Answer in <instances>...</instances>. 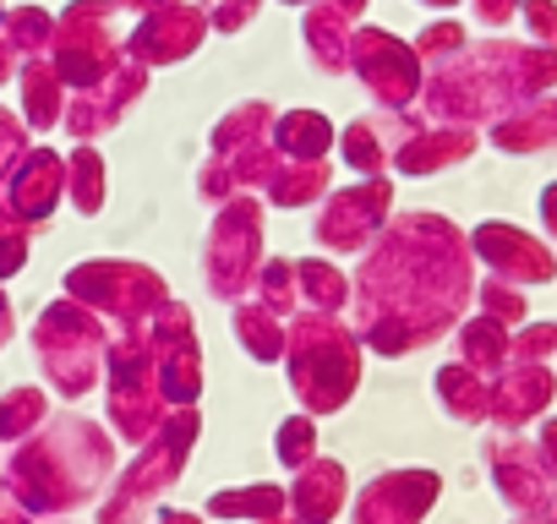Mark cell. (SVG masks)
Returning a JSON list of instances; mask_svg holds the SVG:
<instances>
[{"mask_svg":"<svg viewBox=\"0 0 557 524\" xmlns=\"http://www.w3.org/2000/svg\"><path fill=\"white\" fill-rule=\"evenodd\" d=\"M470 301V246L437 213L388 219L361 251L350 285V328L377 355H410L454 328Z\"/></svg>","mask_w":557,"mask_h":524,"instance_id":"obj_1","label":"cell"},{"mask_svg":"<svg viewBox=\"0 0 557 524\" xmlns=\"http://www.w3.org/2000/svg\"><path fill=\"white\" fill-rule=\"evenodd\" d=\"M115 481V437L88 415H50L7 459V491L34 513L55 519L83 508Z\"/></svg>","mask_w":557,"mask_h":524,"instance_id":"obj_2","label":"cell"},{"mask_svg":"<svg viewBox=\"0 0 557 524\" xmlns=\"http://www.w3.org/2000/svg\"><path fill=\"white\" fill-rule=\"evenodd\" d=\"M557 77V61L541 50H513V45H486L481 55H459L454 66L432 72L421 83V104L432 121L443 126H470L481 115H492L508 93H530L541 83Z\"/></svg>","mask_w":557,"mask_h":524,"instance_id":"obj_3","label":"cell"},{"mask_svg":"<svg viewBox=\"0 0 557 524\" xmlns=\"http://www.w3.org/2000/svg\"><path fill=\"white\" fill-rule=\"evenodd\" d=\"M361 339L339 312H301L285 339V372L307 415H334L361 388Z\"/></svg>","mask_w":557,"mask_h":524,"instance_id":"obj_4","label":"cell"},{"mask_svg":"<svg viewBox=\"0 0 557 524\" xmlns=\"http://www.w3.org/2000/svg\"><path fill=\"white\" fill-rule=\"evenodd\" d=\"M110 323L94 317L88 307H77L72 296L50 301L34 317V361L45 366V383L61 399H83L99 388L104 377V355H110Z\"/></svg>","mask_w":557,"mask_h":524,"instance_id":"obj_5","label":"cell"},{"mask_svg":"<svg viewBox=\"0 0 557 524\" xmlns=\"http://www.w3.org/2000/svg\"><path fill=\"white\" fill-rule=\"evenodd\" d=\"M197 432H202L197 404L170 410L164 426L137 448V459L110 481L104 508H99V524H143V513H148V508L175 486V475L186 470V459H191V448H197Z\"/></svg>","mask_w":557,"mask_h":524,"instance_id":"obj_6","label":"cell"},{"mask_svg":"<svg viewBox=\"0 0 557 524\" xmlns=\"http://www.w3.org/2000/svg\"><path fill=\"white\" fill-rule=\"evenodd\" d=\"M66 296L121 334V328H148V317L170 301V285H164L159 269H148V262L88 257V262H77V269L66 274Z\"/></svg>","mask_w":557,"mask_h":524,"instance_id":"obj_7","label":"cell"},{"mask_svg":"<svg viewBox=\"0 0 557 524\" xmlns=\"http://www.w3.org/2000/svg\"><path fill=\"white\" fill-rule=\"evenodd\" d=\"M104 410H110L115 437H126L132 448H143L164 426V415H170L143 328H121L110 339V355H104Z\"/></svg>","mask_w":557,"mask_h":524,"instance_id":"obj_8","label":"cell"},{"mask_svg":"<svg viewBox=\"0 0 557 524\" xmlns=\"http://www.w3.org/2000/svg\"><path fill=\"white\" fill-rule=\"evenodd\" d=\"M262 269V202L251 191L213 208L208 240H202V279L219 301H246L251 279Z\"/></svg>","mask_w":557,"mask_h":524,"instance_id":"obj_9","label":"cell"},{"mask_svg":"<svg viewBox=\"0 0 557 524\" xmlns=\"http://www.w3.org/2000/svg\"><path fill=\"white\" fill-rule=\"evenodd\" d=\"M115 0H72L55 17V45H50V66L66 77L72 93H88L99 83L115 77V66L126 61V45L115 39Z\"/></svg>","mask_w":557,"mask_h":524,"instance_id":"obj_10","label":"cell"},{"mask_svg":"<svg viewBox=\"0 0 557 524\" xmlns=\"http://www.w3.org/2000/svg\"><path fill=\"white\" fill-rule=\"evenodd\" d=\"M350 77L383 104V110H410L421 99L426 66L416 45L394 39L388 28H356L350 34Z\"/></svg>","mask_w":557,"mask_h":524,"instance_id":"obj_11","label":"cell"},{"mask_svg":"<svg viewBox=\"0 0 557 524\" xmlns=\"http://www.w3.org/2000/svg\"><path fill=\"white\" fill-rule=\"evenodd\" d=\"M394 219V180L388 175H367L345 191L323 197V213L312 219V235L323 251H367Z\"/></svg>","mask_w":557,"mask_h":524,"instance_id":"obj_12","label":"cell"},{"mask_svg":"<svg viewBox=\"0 0 557 524\" xmlns=\"http://www.w3.org/2000/svg\"><path fill=\"white\" fill-rule=\"evenodd\" d=\"M148 350H153V372H159V394L170 410L197 404L202 394V350H197V323L181 301H164L148 317Z\"/></svg>","mask_w":557,"mask_h":524,"instance_id":"obj_13","label":"cell"},{"mask_svg":"<svg viewBox=\"0 0 557 524\" xmlns=\"http://www.w3.org/2000/svg\"><path fill=\"white\" fill-rule=\"evenodd\" d=\"M208 34L213 28H208V12L202 7H191V0H170V7L143 12V23L126 39V61H137L148 72L153 66H175V61H191Z\"/></svg>","mask_w":557,"mask_h":524,"instance_id":"obj_14","label":"cell"},{"mask_svg":"<svg viewBox=\"0 0 557 524\" xmlns=\"http://www.w3.org/2000/svg\"><path fill=\"white\" fill-rule=\"evenodd\" d=\"M61 197H66V159L55 148H34L28 142V153L12 164L7 180H0V202H7L28 229H45L55 219Z\"/></svg>","mask_w":557,"mask_h":524,"instance_id":"obj_15","label":"cell"},{"mask_svg":"<svg viewBox=\"0 0 557 524\" xmlns=\"http://www.w3.org/2000/svg\"><path fill=\"white\" fill-rule=\"evenodd\" d=\"M143 93H148V66L121 61L110 83H99V88H88V93H72V99H66V121H61V126H66L77 142H94V137L115 132V126L126 121V110H132Z\"/></svg>","mask_w":557,"mask_h":524,"instance_id":"obj_16","label":"cell"},{"mask_svg":"<svg viewBox=\"0 0 557 524\" xmlns=\"http://www.w3.org/2000/svg\"><path fill=\"white\" fill-rule=\"evenodd\" d=\"M432 502H437L432 470H388L356 491L350 524H421Z\"/></svg>","mask_w":557,"mask_h":524,"instance_id":"obj_17","label":"cell"},{"mask_svg":"<svg viewBox=\"0 0 557 524\" xmlns=\"http://www.w3.org/2000/svg\"><path fill=\"white\" fill-rule=\"evenodd\" d=\"M345 502H350V475L339 459H312L307 470H296V486H290L296 524H334Z\"/></svg>","mask_w":557,"mask_h":524,"instance_id":"obj_18","label":"cell"},{"mask_svg":"<svg viewBox=\"0 0 557 524\" xmlns=\"http://www.w3.org/2000/svg\"><path fill=\"white\" fill-rule=\"evenodd\" d=\"M470 148H475V137L465 132V126H416L399 148H394V170L399 175H437V170H448V164H459V159H470Z\"/></svg>","mask_w":557,"mask_h":524,"instance_id":"obj_19","label":"cell"},{"mask_svg":"<svg viewBox=\"0 0 557 524\" xmlns=\"http://www.w3.org/2000/svg\"><path fill=\"white\" fill-rule=\"evenodd\" d=\"M350 34H356V23L345 12H334L329 0H312L307 17H301V50L323 77L350 72Z\"/></svg>","mask_w":557,"mask_h":524,"instance_id":"obj_20","label":"cell"},{"mask_svg":"<svg viewBox=\"0 0 557 524\" xmlns=\"http://www.w3.org/2000/svg\"><path fill=\"white\" fill-rule=\"evenodd\" d=\"M17 83H23V126H28V132H55V126L66 121L72 88H66V77L50 66V55L23 61V66H17Z\"/></svg>","mask_w":557,"mask_h":524,"instance_id":"obj_21","label":"cell"},{"mask_svg":"<svg viewBox=\"0 0 557 524\" xmlns=\"http://www.w3.org/2000/svg\"><path fill=\"white\" fill-rule=\"evenodd\" d=\"M475 251H481V262H492V269L508 274V279H546L552 274L546 251L535 240H524L519 229H508V224H481L475 229Z\"/></svg>","mask_w":557,"mask_h":524,"instance_id":"obj_22","label":"cell"},{"mask_svg":"<svg viewBox=\"0 0 557 524\" xmlns=\"http://www.w3.org/2000/svg\"><path fill=\"white\" fill-rule=\"evenodd\" d=\"M329 186H334L329 159H278L262 197H268V208H307V202H323Z\"/></svg>","mask_w":557,"mask_h":524,"instance_id":"obj_23","label":"cell"},{"mask_svg":"<svg viewBox=\"0 0 557 524\" xmlns=\"http://www.w3.org/2000/svg\"><path fill=\"white\" fill-rule=\"evenodd\" d=\"M273 121H278V110H273L268 99H246V104H235V110L219 115V126L208 132V153H213V159H230V153H240V148L273 142Z\"/></svg>","mask_w":557,"mask_h":524,"instance_id":"obj_24","label":"cell"},{"mask_svg":"<svg viewBox=\"0 0 557 524\" xmlns=\"http://www.w3.org/2000/svg\"><path fill=\"white\" fill-rule=\"evenodd\" d=\"M334 142H339V132L323 110H285L273 121V153L278 159H329Z\"/></svg>","mask_w":557,"mask_h":524,"instance_id":"obj_25","label":"cell"},{"mask_svg":"<svg viewBox=\"0 0 557 524\" xmlns=\"http://www.w3.org/2000/svg\"><path fill=\"white\" fill-rule=\"evenodd\" d=\"M230 328H235V339H240V350H246L251 361H285L290 323H285V317H273L268 307H257L251 296H246V301H235Z\"/></svg>","mask_w":557,"mask_h":524,"instance_id":"obj_26","label":"cell"},{"mask_svg":"<svg viewBox=\"0 0 557 524\" xmlns=\"http://www.w3.org/2000/svg\"><path fill=\"white\" fill-rule=\"evenodd\" d=\"M208 513H219V519H251V524H268V519H285V513H290V491H285V486H273V481L230 486V491H213V497H208Z\"/></svg>","mask_w":557,"mask_h":524,"instance_id":"obj_27","label":"cell"},{"mask_svg":"<svg viewBox=\"0 0 557 524\" xmlns=\"http://www.w3.org/2000/svg\"><path fill=\"white\" fill-rule=\"evenodd\" d=\"M296 290H301V312H339V307H350V279H345L339 262H329V257L296 262Z\"/></svg>","mask_w":557,"mask_h":524,"instance_id":"obj_28","label":"cell"},{"mask_svg":"<svg viewBox=\"0 0 557 524\" xmlns=\"http://www.w3.org/2000/svg\"><path fill=\"white\" fill-rule=\"evenodd\" d=\"M432 388H437V404H443L454 421H481V415H492V394H486L481 372H475V366H465V361L443 366Z\"/></svg>","mask_w":557,"mask_h":524,"instance_id":"obj_29","label":"cell"},{"mask_svg":"<svg viewBox=\"0 0 557 524\" xmlns=\"http://www.w3.org/2000/svg\"><path fill=\"white\" fill-rule=\"evenodd\" d=\"M66 202H72L83 219L104 208V159H99L94 142H77V148L66 153Z\"/></svg>","mask_w":557,"mask_h":524,"instance_id":"obj_30","label":"cell"},{"mask_svg":"<svg viewBox=\"0 0 557 524\" xmlns=\"http://www.w3.org/2000/svg\"><path fill=\"white\" fill-rule=\"evenodd\" d=\"M0 39L12 45L17 61L50 55V45H55V17H50L45 7H12L7 17H0Z\"/></svg>","mask_w":557,"mask_h":524,"instance_id":"obj_31","label":"cell"},{"mask_svg":"<svg viewBox=\"0 0 557 524\" xmlns=\"http://www.w3.org/2000/svg\"><path fill=\"white\" fill-rule=\"evenodd\" d=\"M546 394H552V377L546 372H508L503 383H497V394H492V415L497 421H524V415H535L541 404H546Z\"/></svg>","mask_w":557,"mask_h":524,"instance_id":"obj_32","label":"cell"},{"mask_svg":"<svg viewBox=\"0 0 557 524\" xmlns=\"http://www.w3.org/2000/svg\"><path fill=\"white\" fill-rule=\"evenodd\" d=\"M251 301L268 307L273 317L301 312V290H296V262L290 257H262V269L251 279Z\"/></svg>","mask_w":557,"mask_h":524,"instance_id":"obj_33","label":"cell"},{"mask_svg":"<svg viewBox=\"0 0 557 524\" xmlns=\"http://www.w3.org/2000/svg\"><path fill=\"white\" fill-rule=\"evenodd\" d=\"M45 421H50V394L45 388H12V394H0V442L17 448Z\"/></svg>","mask_w":557,"mask_h":524,"instance_id":"obj_34","label":"cell"},{"mask_svg":"<svg viewBox=\"0 0 557 524\" xmlns=\"http://www.w3.org/2000/svg\"><path fill=\"white\" fill-rule=\"evenodd\" d=\"M339 159L356 170V175H383L388 164H394V148L383 142V132H377V121H350L345 132H339Z\"/></svg>","mask_w":557,"mask_h":524,"instance_id":"obj_35","label":"cell"},{"mask_svg":"<svg viewBox=\"0 0 557 524\" xmlns=\"http://www.w3.org/2000/svg\"><path fill=\"white\" fill-rule=\"evenodd\" d=\"M497 148L519 153V148H546L557 142V104H541V110H524V115H508L497 132H492Z\"/></svg>","mask_w":557,"mask_h":524,"instance_id":"obj_36","label":"cell"},{"mask_svg":"<svg viewBox=\"0 0 557 524\" xmlns=\"http://www.w3.org/2000/svg\"><path fill=\"white\" fill-rule=\"evenodd\" d=\"M492 470H497V486H503V497H508L513 508H530V502L541 497L535 470H530V459H524L513 442H497V448H492Z\"/></svg>","mask_w":557,"mask_h":524,"instance_id":"obj_37","label":"cell"},{"mask_svg":"<svg viewBox=\"0 0 557 524\" xmlns=\"http://www.w3.org/2000/svg\"><path fill=\"white\" fill-rule=\"evenodd\" d=\"M273 453H278V464H285V470H307L318 459V415H307V410L290 415L285 426H278Z\"/></svg>","mask_w":557,"mask_h":524,"instance_id":"obj_38","label":"cell"},{"mask_svg":"<svg viewBox=\"0 0 557 524\" xmlns=\"http://www.w3.org/2000/svg\"><path fill=\"white\" fill-rule=\"evenodd\" d=\"M28 251H34V229H28L7 202H0V285L28 269Z\"/></svg>","mask_w":557,"mask_h":524,"instance_id":"obj_39","label":"cell"},{"mask_svg":"<svg viewBox=\"0 0 557 524\" xmlns=\"http://www.w3.org/2000/svg\"><path fill=\"white\" fill-rule=\"evenodd\" d=\"M459 350H465V366H475V372H486V366H497L503 361V323L497 317H481V323H465V334H459Z\"/></svg>","mask_w":557,"mask_h":524,"instance_id":"obj_40","label":"cell"},{"mask_svg":"<svg viewBox=\"0 0 557 524\" xmlns=\"http://www.w3.org/2000/svg\"><path fill=\"white\" fill-rule=\"evenodd\" d=\"M416 55H421V66H432V72L454 66V61L465 55V28H459V23H432V28H421Z\"/></svg>","mask_w":557,"mask_h":524,"instance_id":"obj_41","label":"cell"},{"mask_svg":"<svg viewBox=\"0 0 557 524\" xmlns=\"http://www.w3.org/2000/svg\"><path fill=\"white\" fill-rule=\"evenodd\" d=\"M197 197H202L208 208H219V202L240 197V186H235V170H230L224 159H213V153H208V164L197 170Z\"/></svg>","mask_w":557,"mask_h":524,"instance_id":"obj_42","label":"cell"},{"mask_svg":"<svg viewBox=\"0 0 557 524\" xmlns=\"http://www.w3.org/2000/svg\"><path fill=\"white\" fill-rule=\"evenodd\" d=\"M28 153V126H23V115H12L7 104H0V180L12 175V164Z\"/></svg>","mask_w":557,"mask_h":524,"instance_id":"obj_43","label":"cell"},{"mask_svg":"<svg viewBox=\"0 0 557 524\" xmlns=\"http://www.w3.org/2000/svg\"><path fill=\"white\" fill-rule=\"evenodd\" d=\"M257 12H262V0H213L208 28H213V34H240Z\"/></svg>","mask_w":557,"mask_h":524,"instance_id":"obj_44","label":"cell"},{"mask_svg":"<svg viewBox=\"0 0 557 524\" xmlns=\"http://www.w3.org/2000/svg\"><path fill=\"white\" fill-rule=\"evenodd\" d=\"M481 307H486V317H497V323L519 317V296L503 290V285H486V290H481Z\"/></svg>","mask_w":557,"mask_h":524,"instance_id":"obj_45","label":"cell"},{"mask_svg":"<svg viewBox=\"0 0 557 524\" xmlns=\"http://www.w3.org/2000/svg\"><path fill=\"white\" fill-rule=\"evenodd\" d=\"M0 524H34V513H28V508L7 491V481H0Z\"/></svg>","mask_w":557,"mask_h":524,"instance_id":"obj_46","label":"cell"},{"mask_svg":"<svg viewBox=\"0 0 557 524\" xmlns=\"http://www.w3.org/2000/svg\"><path fill=\"white\" fill-rule=\"evenodd\" d=\"M552 345H557V328H530V334L519 339V350H524V355H546Z\"/></svg>","mask_w":557,"mask_h":524,"instance_id":"obj_47","label":"cell"},{"mask_svg":"<svg viewBox=\"0 0 557 524\" xmlns=\"http://www.w3.org/2000/svg\"><path fill=\"white\" fill-rule=\"evenodd\" d=\"M12 334H17V312H12V296L0 290V350L12 345Z\"/></svg>","mask_w":557,"mask_h":524,"instance_id":"obj_48","label":"cell"},{"mask_svg":"<svg viewBox=\"0 0 557 524\" xmlns=\"http://www.w3.org/2000/svg\"><path fill=\"white\" fill-rule=\"evenodd\" d=\"M530 23H535V34H557V12L546 0H530Z\"/></svg>","mask_w":557,"mask_h":524,"instance_id":"obj_49","label":"cell"},{"mask_svg":"<svg viewBox=\"0 0 557 524\" xmlns=\"http://www.w3.org/2000/svg\"><path fill=\"white\" fill-rule=\"evenodd\" d=\"M17 66H23V61L12 55V45H7V39H0V88H7V83L17 77Z\"/></svg>","mask_w":557,"mask_h":524,"instance_id":"obj_50","label":"cell"},{"mask_svg":"<svg viewBox=\"0 0 557 524\" xmlns=\"http://www.w3.org/2000/svg\"><path fill=\"white\" fill-rule=\"evenodd\" d=\"M475 7H481V17H486V23H503V17L513 12V0H475Z\"/></svg>","mask_w":557,"mask_h":524,"instance_id":"obj_51","label":"cell"},{"mask_svg":"<svg viewBox=\"0 0 557 524\" xmlns=\"http://www.w3.org/2000/svg\"><path fill=\"white\" fill-rule=\"evenodd\" d=\"M329 7H334V12H345L350 23H361V17H367V7H372V0H329Z\"/></svg>","mask_w":557,"mask_h":524,"instance_id":"obj_52","label":"cell"},{"mask_svg":"<svg viewBox=\"0 0 557 524\" xmlns=\"http://www.w3.org/2000/svg\"><path fill=\"white\" fill-rule=\"evenodd\" d=\"M153 524H202V519H197V513H181V508H175V513H159Z\"/></svg>","mask_w":557,"mask_h":524,"instance_id":"obj_53","label":"cell"},{"mask_svg":"<svg viewBox=\"0 0 557 524\" xmlns=\"http://www.w3.org/2000/svg\"><path fill=\"white\" fill-rule=\"evenodd\" d=\"M115 7H132V12H153V7H170V0H115Z\"/></svg>","mask_w":557,"mask_h":524,"instance_id":"obj_54","label":"cell"},{"mask_svg":"<svg viewBox=\"0 0 557 524\" xmlns=\"http://www.w3.org/2000/svg\"><path fill=\"white\" fill-rule=\"evenodd\" d=\"M546 224L557 229V191H546Z\"/></svg>","mask_w":557,"mask_h":524,"instance_id":"obj_55","label":"cell"},{"mask_svg":"<svg viewBox=\"0 0 557 524\" xmlns=\"http://www.w3.org/2000/svg\"><path fill=\"white\" fill-rule=\"evenodd\" d=\"M421 7H454V0H421Z\"/></svg>","mask_w":557,"mask_h":524,"instance_id":"obj_56","label":"cell"},{"mask_svg":"<svg viewBox=\"0 0 557 524\" xmlns=\"http://www.w3.org/2000/svg\"><path fill=\"white\" fill-rule=\"evenodd\" d=\"M285 7H312V0H285Z\"/></svg>","mask_w":557,"mask_h":524,"instance_id":"obj_57","label":"cell"},{"mask_svg":"<svg viewBox=\"0 0 557 524\" xmlns=\"http://www.w3.org/2000/svg\"><path fill=\"white\" fill-rule=\"evenodd\" d=\"M268 524H296V519H268Z\"/></svg>","mask_w":557,"mask_h":524,"instance_id":"obj_58","label":"cell"},{"mask_svg":"<svg viewBox=\"0 0 557 524\" xmlns=\"http://www.w3.org/2000/svg\"><path fill=\"white\" fill-rule=\"evenodd\" d=\"M0 17H7V12H0Z\"/></svg>","mask_w":557,"mask_h":524,"instance_id":"obj_59","label":"cell"}]
</instances>
